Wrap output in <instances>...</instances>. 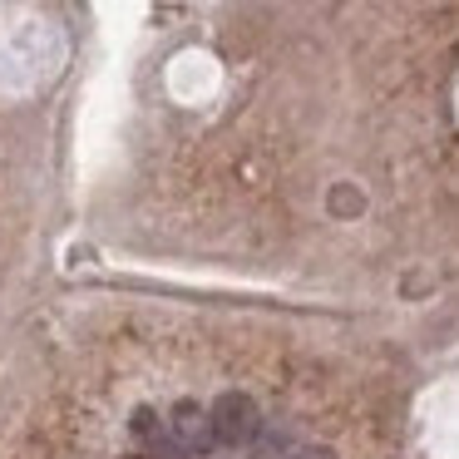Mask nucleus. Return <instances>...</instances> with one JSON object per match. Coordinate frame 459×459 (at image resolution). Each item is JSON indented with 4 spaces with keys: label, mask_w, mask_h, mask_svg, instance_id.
Returning a JSON list of instances; mask_svg holds the SVG:
<instances>
[{
    "label": "nucleus",
    "mask_w": 459,
    "mask_h": 459,
    "mask_svg": "<svg viewBox=\"0 0 459 459\" xmlns=\"http://www.w3.org/2000/svg\"><path fill=\"white\" fill-rule=\"evenodd\" d=\"M134 429H139V435H149V429H153V410H139V415H134Z\"/></svg>",
    "instance_id": "3"
},
{
    "label": "nucleus",
    "mask_w": 459,
    "mask_h": 459,
    "mask_svg": "<svg viewBox=\"0 0 459 459\" xmlns=\"http://www.w3.org/2000/svg\"><path fill=\"white\" fill-rule=\"evenodd\" d=\"M212 415V439L218 445H252L257 439V429H262V410H257V400L252 395H238V390H228V395H218V405L208 410Z\"/></svg>",
    "instance_id": "1"
},
{
    "label": "nucleus",
    "mask_w": 459,
    "mask_h": 459,
    "mask_svg": "<svg viewBox=\"0 0 459 459\" xmlns=\"http://www.w3.org/2000/svg\"><path fill=\"white\" fill-rule=\"evenodd\" d=\"M173 435H178L188 449H203L212 439V415H208V410H198L193 400H183V405L173 410Z\"/></svg>",
    "instance_id": "2"
},
{
    "label": "nucleus",
    "mask_w": 459,
    "mask_h": 459,
    "mask_svg": "<svg viewBox=\"0 0 459 459\" xmlns=\"http://www.w3.org/2000/svg\"><path fill=\"white\" fill-rule=\"evenodd\" d=\"M129 459H149V455H129Z\"/></svg>",
    "instance_id": "4"
}]
</instances>
